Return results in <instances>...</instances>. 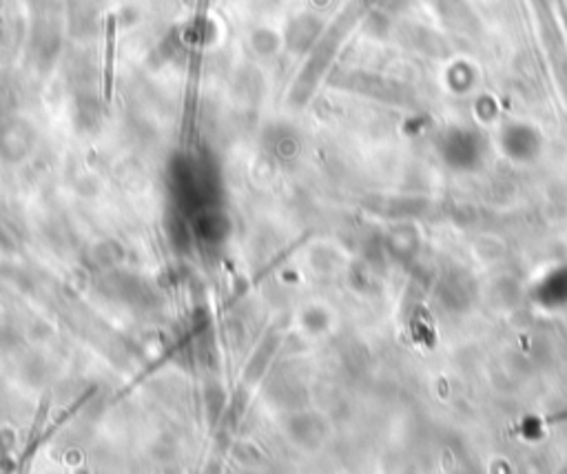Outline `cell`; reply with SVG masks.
<instances>
[{
	"mask_svg": "<svg viewBox=\"0 0 567 474\" xmlns=\"http://www.w3.org/2000/svg\"><path fill=\"white\" fill-rule=\"evenodd\" d=\"M113 71H115V16L107 18V49H104V100L113 95Z\"/></svg>",
	"mask_w": 567,
	"mask_h": 474,
	"instance_id": "1",
	"label": "cell"
},
{
	"mask_svg": "<svg viewBox=\"0 0 567 474\" xmlns=\"http://www.w3.org/2000/svg\"><path fill=\"white\" fill-rule=\"evenodd\" d=\"M47 414H49V397H45L41 401V408H38L36 412V419H34V426H32V432L27 434V446H32L34 439L38 437V434L43 432V426H45V419H47Z\"/></svg>",
	"mask_w": 567,
	"mask_h": 474,
	"instance_id": "2",
	"label": "cell"
}]
</instances>
